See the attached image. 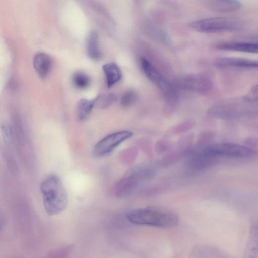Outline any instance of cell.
Segmentation results:
<instances>
[{"label":"cell","mask_w":258,"mask_h":258,"mask_svg":"<svg viewBox=\"0 0 258 258\" xmlns=\"http://www.w3.org/2000/svg\"><path fill=\"white\" fill-rule=\"evenodd\" d=\"M216 118L228 121H243L258 119V102L241 99H230L219 102L208 111Z\"/></svg>","instance_id":"1"},{"label":"cell","mask_w":258,"mask_h":258,"mask_svg":"<svg viewBox=\"0 0 258 258\" xmlns=\"http://www.w3.org/2000/svg\"><path fill=\"white\" fill-rule=\"evenodd\" d=\"M243 255L247 258H258V219L250 223Z\"/></svg>","instance_id":"11"},{"label":"cell","mask_w":258,"mask_h":258,"mask_svg":"<svg viewBox=\"0 0 258 258\" xmlns=\"http://www.w3.org/2000/svg\"><path fill=\"white\" fill-rule=\"evenodd\" d=\"M151 174L149 169L135 167L121 178L115 185L114 193L118 198H126L132 195L137 188L140 181Z\"/></svg>","instance_id":"5"},{"label":"cell","mask_w":258,"mask_h":258,"mask_svg":"<svg viewBox=\"0 0 258 258\" xmlns=\"http://www.w3.org/2000/svg\"><path fill=\"white\" fill-rule=\"evenodd\" d=\"M218 159L206 153L203 149L190 159L188 166L194 172L200 171L215 165Z\"/></svg>","instance_id":"10"},{"label":"cell","mask_w":258,"mask_h":258,"mask_svg":"<svg viewBox=\"0 0 258 258\" xmlns=\"http://www.w3.org/2000/svg\"><path fill=\"white\" fill-rule=\"evenodd\" d=\"M211 10L220 13H230L238 10L241 3L238 0H204Z\"/></svg>","instance_id":"15"},{"label":"cell","mask_w":258,"mask_h":258,"mask_svg":"<svg viewBox=\"0 0 258 258\" xmlns=\"http://www.w3.org/2000/svg\"><path fill=\"white\" fill-rule=\"evenodd\" d=\"M86 51L88 57L92 60H100L102 56L99 45V36L94 31L91 32L88 37Z\"/></svg>","instance_id":"16"},{"label":"cell","mask_w":258,"mask_h":258,"mask_svg":"<svg viewBox=\"0 0 258 258\" xmlns=\"http://www.w3.org/2000/svg\"><path fill=\"white\" fill-rule=\"evenodd\" d=\"M138 99L137 93L134 91H127L121 97L120 103L123 107H129L134 104Z\"/></svg>","instance_id":"20"},{"label":"cell","mask_w":258,"mask_h":258,"mask_svg":"<svg viewBox=\"0 0 258 258\" xmlns=\"http://www.w3.org/2000/svg\"><path fill=\"white\" fill-rule=\"evenodd\" d=\"M33 65L40 78L45 79L48 77L51 71L52 60L47 54L39 52L33 58Z\"/></svg>","instance_id":"13"},{"label":"cell","mask_w":258,"mask_h":258,"mask_svg":"<svg viewBox=\"0 0 258 258\" xmlns=\"http://www.w3.org/2000/svg\"><path fill=\"white\" fill-rule=\"evenodd\" d=\"M44 208L47 214H59L67 208L68 197L60 179L51 175L45 178L40 184Z\"/></svg>","instance_id":"2"},{"label":"cell","mask_w":258,"mask_h":258,"mask_svg":"<svg viewBox=\"0 0 258 258\" xmlns=\"http://www.w3.org/2000/svg\"><path fill=\"white\" fill-rule=\"evenodd\" d=\"M98 96L95 98L88 100L81 99L77 106L76 115L80 121L86 120L91 114L95 104L97 102Z\"/></svg>","instance_id":"18"},{"label":"cell","mask_w":258,"mask_h":258,"mask_svg":"<svg viewBox=\"0 0 258 258\" xmlns=\"http://www.w3.org/2000/svg\"><path fill=\"white\" fill-rule=\"evenodd\" d=\"M132 135L133 133L128 131H122L109 134L96 143L93 148V154L97 157L106 156Z\"/></svg>","instance_id":"8"},{"label":"cell","mask_w":258,"mask_h":258,"mask_svg":"<svg viewBox=\"0 0 258 258\" xmlns=\"http://www.w3.org/2000/svg\"><path fill=\"white\" fill-rule=\"evenodd\" d=\"M1 131L4 141L10 144L13 140V131L10 125L7 122H4L1 125Z\"/></svg>","instance_id":"21"},{"label":"cell","mask_w":258,"mask_h":258,"mask_svg":"<svg viewBox=\"0 0 258 258\" xmlns=\"http://www.w3.org/2000/svg\"><path fill=\"white\" fill-rule=\"evenodd\" d=\"M140 64L147 77L161 90L168 101L172 100L177 97L176 91L174 86L164 78L150 61L145 57H142L140 59Z\"/></svg>","instance_id":"7"},{"label":"cell","mask_w":258,"mask_h":258,"mask_svg":"<svg viewBox=\"0 0 258 258\" xmlns=\"http://www.w3.org/2000/svg\"><path fill=\"white\" fill-rule=\"evenodd\" d=\"M243 98L248 101L258 102V85L253 86Z\"/></svg>","instance_id":"22"},{"label":"cell","mask_w":258,"mask_h":258,"mask_svg":"<svg viewBox=\"0 0 258 258\" xmlns=\"http://www.w3.org/2000/svg\"><path fill=\"white\" fill-rule=\"evenodd\" d=\"M204 150L208 154L219 159L222 157L250 158L256 155V152L250 148L231 143L212 144L205 147Z\"/></svg>","instance_id":"6"},{"label":"cell","mask_w":258,"mask_h":258,"mask_svg":"<svg viewBox=\"0 0 258 258\" xmlns=\"http://www.w3.org/2000/svg\"><path fill=\"white\" fill-rule=\"evenodd\" d=\"M215 48L220 50L258 54V42H221L215 45Z\"/></svg>","instance_id":"12"},{"label":"cell","mask_w":258,"mask_h":258,"mask_svg":"<svg viewBox=\"0 0 258 258\" xmlns=\"http://www.w3.org/2000/svg\"><path fill=\"white\" fill-rule=\"evenodd\" d=\"M107 86L110 88L117 83L122 77V73L119 67L115 63H107L102 66Z\"/></svg>","instance_id":"17"},{"label":"cell","mask_w":258,"mask_h":258,"mask_svg":"<svg viewBox=\"0 0 258 258\" xmlns=\"http://www.w3.org/2000/svg\"><path fill=\"white\" fill-rule=\"evenodd\" d=\"M241 20L235 17H212L193 22L191 27L203 33H220L237 31L243 27Z\"/></svg>","instance_id":"4"},{"label":"cell","mask_w":258,"mask_h":258,"mask_svg":"<svg viewBox=\"0 0 258 258\" xmlns=\"http://www.w3.org/2000/svg\"><path fill=\"white\" fill-rule=\"evenodd\" d=\"M72 249V247L71 246H68L66 247H64L63 248H61L59 250H56V251H53L52 253H51L50 254L51 255H61V254H65L69 253L70 251Z\"/></svg>","instance_id":"24"},{"label":"cell","mask_w":258,"mask_h":258,"mask_svg":"<svg viewBox=\"0 0 258 258\" xmlns=\"http://www.w3.org/2000/svg\"><path fill=\"white\" fill-rule=\"evenodd\" d=\"M115 100V96L113 94H109L104 97L100 103L101 108H106L109 107Z\"/></svg>","instance_id":"23"},{"label":"cell","mask_w":258,"mask_h":258,"mask_svg":"<svg viewBox=\"0 0 258 258\" xmlns=\"http://www.w3.org/2000/svg\"><path fill=\"white\" fill-rule=\"evenodd\" d=\"M72 83L77 89L83 90L88 88L91 83L90 77L82 71L75 72L72 76Z\"/></svg>","instance_id":"19"},{"label":"cell","mask_w":258,"mask_h":258,"mask_svg":"<svg viewBox=\"0 0 258 258\" xmlns=\"http://www.w3.org/2000/svg\"><path fill=\"white\" fill-rule=\"evenodd\" d=\"M126 218L135 224L163 228L174 227L179 221L175 213L154 207L134 209L127 213Z\"/></svg>","instance_id":"3"},{"label":"cell","mask_w":258,"mask_h":258,"mask_svg":"<svg viewBox=\"0 0 258 258\" xmlns=\"http://www.w3.org/2000/svg\"><path fill=\"white\" fill-rule=\"evenodd\" d=\"M183 86L187 89L196 90L201 93L209 91L212 83L208 78L201 76H188L183 79Z\"/></svg>","instance_id":"14"},{"label":"cell","mask_w":258,"mask_h":258,"mask_svg":"<svg viewBox=\"0 0 258 258\" xmlns=\"http://www.w3.org/2000/svg\"><path fill=\"white\" fill-rule=\"evenodd\" d=\"M214 64L219 68L258 69V60L243 58L219 57L214 60Z\"/></svg>","instance_id":"9"}]
</instances>
